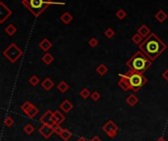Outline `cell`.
Returning a JSON list of instances; mask_svg holds the SVG:
<instances>
[{"instance_id":"6da1fadb","label":"cell","mask_w":168,"mask_h":141,"mask_svg":"<svg viewBox=\"0 0 168 141\" xmlns=\"http://www.w3.org/2000/svg\"><path fill=\"white\" fill-rule=\"evenodd\" d=\"M139 48L150 60L155 61V59H157L158 56H160L167 49V45L155 33L152 32L139 45Z\"/></svg>"},{"instance_id":"7a4b0ae2","label":"cell","mask_w":168,"mask_h":141,"mask_svg":"<svg viewBox=\"0 0 168 141\" xmlns=\"http://www.w3.org/2000/svg\"><path fill=\"white\" fill-rule=\"evenodd\" d=\"M147 82V78L144 75L133 70H129L126 74L119 75L118 85L125 91L133 90L134 92H138Z\"/></svg>"},{"instance_id":"3957f363","label":"cell","mask_w":168,"mask_h":141,"mask_svg":"<svg viewBox=\"0 0 168 141\" xmlns=\"http://www.w3.org/2000/svg\"><path fill=\"white\" fill-rule=\"evenodd\" d=\"M126 65H127V67L130 70H136L140 74H144L148 68L152 67V61L144 52H142L140 50V51H137L132 57L129 59Z\"/></svg>"},{"instance_id":"277c9868","label":"cell","mask_w":168,"mask_h":141,"mask_svg":"<svg viewBox=\"0 0 168 141\" xmlns=\"http://www.w3.org/2000/svg\"><path fill=\"white\" fill-rule=\"evenodd\" d=\"M22 3L35 17H38L46 8L53 4H63L51 0H22Z\"/></svg>"},{"instance_id":"5b68a950","label":"cell","mask_w":168,"mask_h":141,"mask_svg":"<svg viewBox=\"0 0 168 141\" xmlns=\"http://www.w3.org/2000/svg\"><path fill=\"white\" fill-rule=\"evenodd\" d=\"M3 55L10 63H16V61H18L22 57L23 51L15 43H11L6 49H4Z\"/></svg>"},{"instance_id":"8992f818","label":"cell","mask_w":168,"mask_h":141,"mask_svg":"<svg viewBox=\"0 0 168 141\" xmlns=\"http://www.w3.org/2000/svg\"><path fill=\"white\" fill-rule=\"evenodd\" d=\"M102 130L110 138H114L117 135V133H118L119 128H118V125H116L113 121L110 120L102 126Z\"/></svg>"},{"instance_id":"52a82bcc","label":"cell","mask_w":168,"mask_h":141,"mask_svg":"<svg viewBox=\"0 0 168 141\" xmlns=\"http://www.w3.org/2000/svg\"><path fill=\"white\" fill-rule=\"evenodd\" d=\"M12 15V11L10 8L4 4V2H0V24H3L9 17Z\"/></svg>"},{"instance_id":"ba28073f","label":"cell","mask_w":168,"mask_h":141,"mask_svg":"<svg viewBox=\"0 0 168 141\" xmlns=\"http://www.w3.org/2000/svg\"><path fill=\"white\" fill-rule=\"evenodd\" d=\"M40 121V123H43V125H48L53 126L55 125L54 121H53V112L51 110H47V111L41 116Z\"/></svg>"},{"instance_id":"9c48e42d","label":"cell","mask_w":168,"mask_h":141,"mask_svg":"<svg viewBox=\"0 0 168 141\" xmlns=\"http://www.w3.org/2000/svg\"><path fill=\"white\" fill-rule=\"evenodd\" d=\"M38 132L43 135L44 138H49L51 137V135L53 133H55L54 130H53V128L51 125H43L40 126L38 128Z\"/></svg>"},{"instance_id":"30bf717a","label":"cell","mask_w":168,"mask_h":141,"mask_svg":"<svg viewBox=\"0 0 168 141\" xmlns=\"http://www.w3.org/2000/svg\"><path fill=\"white\" fill-rule=\"evenodd\" d=\"M66 117L60 113V111H55L53 113V121H54L55 125H61L64 121H65Z\"/></svg>"},{"instance_id":"8fae6325","label":"cell","mask_w":168,"mask_h":141,"mask_svg":"<svg viewBox=\"0 0 168 141\" xmlns=\"http://www.w3.org/2000/svg\"><path fill=\"white\" fill-rule=\"evenodd\" d=\"M59 108H60V110H62L64 113H69L73 109V104L70 102L68 99H66L60 104Z\"/></svg>"},{"instance_id":"7c38bea8","label":"cell","mask_w":168,"mask_h":141,"mask_svg":"<svg viewBox=\"0 0 168 141\" xmlns=\"http://www.w3.org/2000/svg\"><path fill=\"white\" fill-rule=\"evenodd\" d=\"M40 47L43 50V51L47 52V51H48V50L52 47V42L50 41L49 39L43 38V40L40 42Z\"/></svg>"},{"instance_id":"4fadbf2b","label":"cell","mask_w":168,"mask_h":141,"mask_svg":"<svg viewBox=\"0 0 168 141\" xmlns=\"http://www.w3.org/2000/svg\"><path fill=\"white\" fill-rule=\"evenodd\" d=\"M41 86H43V88L44 90L49 91V90H51L52 87L54 86V82H53L49 78H44L43 80V82H41Z\"/></svg>"},{"instance_id":"5bb4252c","label":"cell","mask_w":168,"mask_h":141,"mask_svg":"<svg viewBox=\"0 0 168 141\" xmlns=\"http://www.w3.org/2000/svg\"><path fill=\"white\" fill-rule=\"evenodd\" d=\"M138 33H140L142 37L145 38V37H147L148 35H150V30L148 29V27L145 26V25H142L141 27H139V30H138Z\"/></svg>"},{"instance_id":"9a60e30c","label":"cell","mask_w":168,"mask_h":141,"mask_svg":"<svg viewBox=\"0 0 168 141\" xmlns=\"http://www.w3.org/2000/svg\"><path fill=\"white\" fill-rule=\"evenodd\" d=\"M126 102H127L131 107H134V106H136L137 104H138L139 98L137 97L135 94H130L127 98H126Z\"/></svg>"},{"instance_id":"2e32d148","label":"cell","mask_w":168,"mask_h":141,"mask_svg":"<svg viewBox=\"0 0 168 141\" xmlns=\"http://www.w3.org/2000/svg\"><path fill=\"white\" fill-rule=\"evenodd\" d=\"M60 20L63 22V24L68 25V24H70V23L72 22V20H73V16H72L70 13H68V12H65V13H63L62 15L60 16Z\"/></svg>"},{"instance_id":"e0dca14e","label":"cell","mask_w":168,"mask_h":141,"mask_svg":"<svg viewBox=\"0 0 168 141\" xmlns=\"http://www.w3.org/2000/svg\"><path fill=\"white\" fill-rule=\"evenodd\" d=\"M167 14L164 12L163 10H159L157 13L155 14V19L157 20L159 23H163L165 20L167 19Z\"/></svg>"},{"instance_id":"ac0fdd59","label":"cell","mask_w":168,"mask_h":141,"mask_svg":"<svg viewBox=\"0 0 168 141\" xmlns=\"http://www.w3.org/2000/svg\"><path fill=\"white\" fill-rule=\"evenodd\" d=\"M41 60H43V62L44 64L50 65L53 61H54V57H53V56L50 54V53H45V54L43 56Z\"/></svg>"},{"instance_id":"d6986e66","label":"cell","mask_w":168,"mask_h":141,"mask_svg":"<svg viewBox=\"0 0 168 141\" xmlns=\"http://www.w3.org/2000/svg\"><path fill=\"white\" fill-rule=\"evenodd\" d=\"M59 136L62 138L64 141H68L70 138L72 137V133H71V131H69L67 128H64L63 131L59 134Z\"/></svg>"},{"instance_id":"ffe728a7","label":"cell","mask_w":168,"mask_h":141,"mask_svg":"<svg viewBox=\"0 0 168 141\" xmlns=\"http://www.w3.org/2000/svg\"><path fill=\"white\" fill-rule=\"evenodd\" d=\"M96 72L99 75H106V73L108 72V69L104 64H100L96 68Z\"/></svg>"},{"instance_id":"44dd1931","label":"cell","mask_w":168,"mask_h":141,"mask_svg":"<svg viewBox=\"0 0 168 141\" xmlns=\"http://www.w3.org/2000/svg\"><path fill=\"white\" fill-rule=\"evenodd\" d=\"M57 88L61 93H65V92H67V90L69 89V84L67 83L66 81H61V82H59V84L57 85Z\"/></svg>"},{"instance_id":"7402d4cb","label":"cell","mask_w":168,"mask_h":141,"mask_svg":"<svg viewBox=\"0 0 168 141\" xmlns=\"http://www.w3.org/2000/svg\"><path fill=\"white\" fill-rule=\"evenodd\" d=\"M5 32H6V33H7V35H9V36H12V35H14L16 33L17 29H16V27L14 26V25L10 24L9 26L5 27Z\"/></svg>"},{"instance_id":"603a6c76","label":"cell","mask_w":168,"mask_h":141,"mask_svg":"<svg viewBox=\"0 0 168 141\" xmlns=\"http://www.w3.org/2000/svg\"><path fill=\"white\" fill-rule=\"evenodd\" d=\"M38 113V108L33 105L32 108H30L29 111H28L27 113H26V115L28 116L29 118H30V119H33V118H35V116H36V114Z\"/></svg>"},{"instance_id":"cb8c5ba5","label":"cell","mask_w":168,"mask_h":141,"mask_svg":"<svg viewBox=\"0 0 168 141\" xmlns=\"http://www.w3.org/2000/svg\"><path fill=\"white\" fill-rule=\"evenodd\" d=\"M23 130H24L25 133H27L28 135H30L32 133L35 132V126H33V125H30V123H28V125H26L24 126Z\"/></svg>"},{"instance_id":"d4e9b609","label":"cell","mask_w":168,"mask_h":141,"mask_svg":"<svg viewBox=\"0 0 168 141\" xmlns=\"http://www.w3.org/2000/svg\"><path fill=\"white\" fill-rule=\"evenodd\" d=\"M144 37H142V36L140 35V33H135V35H133V37H132V41L134 42V43H136V44H138V45H140L142 43V41H144Z\"/></svg>"},{"instance_id":"484cf974","label":"cell","mask_w":168,"mask_h":141,"mask_svg":"<svg viewBox=\"0 0 168 141\" xmlns=\"http://www.w3.org/2000/svg\"><path fill=\"white\" fill-rule=\"evenodd\" d=\"M29 82L32 86H36L38 83H40V78L36 77V75H32L29 80Z\"/></svg>"},{"instance_id":"4316f807","label":"cell","mask_w":168,"mask_h":141,"mask_svg":"<svg viewBox=\"0 0 168 141\" xmlns=\"http://www.w3.org/2000/svg\"><path fill=\"white\" fill-rule=\"evenodd\" d=\"M33 106V105L32 103L29 102V101H27V102H25V103L23 104V105L21 106V110L25 113V114H26V113H27L28 111H29V110H30V108H32Z\"/></svg>"},{"instance_id":"83f0119b","label":"cell","mask_w":168,"mask_h":141,"mask_svg":"<svg viewBox=\"0 0 168 141\" xmlns=\"http://www.w3.org/2000/svg\"><path fill=\"white\" fill-rule=\"evenodd\" d=\"M80 95H81V96H82V98H84V99H86V98H89V96H91V93L89 92V89L83 88L82 90H81Z\"/></svg>"},{"instance_id":"f1b7e54d","label":"cell","mask_w":168,"mask_h":141,"mask_svg":"<svg viewBox=\"0 0 168 141\" xmlns=\"http://www.w3.org/2000/svg\"><path fill=\"white\" fill-rule=\"evenodd\" d=\"M4 125L7 126V128H11L13 125H14V120H13V118L12 117H6L5 118V120H4Z\"/></svg>"},{"instance_id":"f546056e","label":"cell","mask_w":168,"mask_h":141,"mask_svg":"<svg viewBox=\"0 0 168 141\" xmlns=\"http://www.w3.org/2000/svg\"><path fill=\"white\" fill-rule=\"evenodd\" d=\"M126 16H127V13H126L123 9H119V10L116 12V17H117V18H118L119 20H123Z\"/></svg>"},{"instance_id":"4dcf8cb0","label":"cell","mask_w":168,"mask_h":141,"mask_svg":"<svg viewBox=\"0 0 168 141\" xmlns=\"http://www.w3.org/2000/svg\"><path fill=\"white\" fill-rule=\"evenodd\" d=\"M104 35H105L106 37L110 39V38L113 37L114 35H115V32H114V30H112V29H107V30H106L105 32H104Z\"/></svg>"},{"instance_id":"1f68e13d","label":"cell","mask_w":168,"mask_h":141,"mask_svg":"<svg viewBox=\"0 0 168 141\" xmlns=\"http://www.w3.org/2000/svg\"><path fill=\"white\" fill-rule=\"evenodd\" d=\"M91 99L94 101V102H96V101H99V100L100 99V97H101V95H100V93H99V92L94 91V92H92V93H91Z\"/></svg>"},{"instance_id":"d6a6232c","label":"cell","mask_w":168,"mask_h":141,"mask_svg":"<svg viewBox=\"0 0 168 141\" xmlns=\"http://www.w3.org/2000/svg\"><path fill=\"white\" fill-rule=\"evenodd\" d=\"M89 45L91 47H96L99 45V40L96 37H92L89 40Z\"/></svg>"},{"instance_id":"836d02e7","label":"cell","mask_w":168,"mask_h":141,"mask_svg":"<svg viewBox=\"0 0 168 141\" xmlns=\"http://www.w3.org/2000/svg\"><path fill=\"white\" fill-rule=\"evenodd\" d=\"M52 128H53V130H54L55 133H57L58 135H59L61 132L63 131V128H61L60 125H54L52 126Z\"/></svg>"},{"instance_id":"e575fe53","label":"cell","mask_w":168,"mask_h":141,"mask_svg":"<svg viewBox=\"0 0 168 141\" xmlns=\"http://www.w3.org/2000/svg\"><path fill=\"white\" fill-rule=\"evenodd\" d=\"M162 78H163L166 81H168V69L165 70V72L162 73Z\"/></svg>"},{"instance_id":"d590c367","label":"cell","mask_w":168,"mask_h":141,"mask_svg":"<svg viewBox=\"0 0 168 141\" xmlns=\"http://www.w3.org/2000/svg\"><path fill=\"white\" fill-rule=\"evenodd\" d=\"M89 141H102V140L100 139V138H99V136H94V137H92Z\"/></svg>"},{"instance_id":"8d00e7d4","label":"cell","mask_w":168,"mask_h":141,"mask_svg":"<svg viewBox=\"0 0 168 141\" xmlns=\"http://www.w3.org/2000/svg\"><path fill=\"white\" fill-rule=\"evenodd\" d=\"M77 141H88V140H86V138L83 137V136H81V137L78 138V140H77Z\"/></svg>"},{"instance_id":"74e56055","label":"cell","mask_w":168,"mask_h":141,"mask_svg":"<svg viewBox=\"0 0 168 141\" xmlns=\"http://www.w3.org/2000/svg\"><path fill=\"white\" fill-rule=\"evenodd\" d=\"M156 141H167V140L165 139L164 137H159V138H157V139H156Z\"/></svg>"}]
</instances>
